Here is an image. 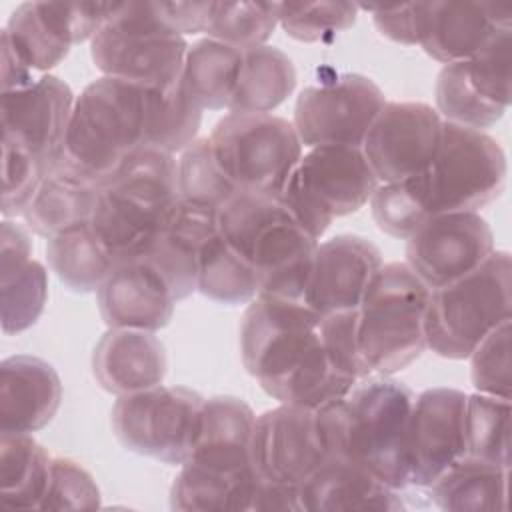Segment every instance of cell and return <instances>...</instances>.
Returning a JSON list of instances; mask_svg holds the SVG:
<instances>
[{"label": "cell", "mask_w": 512, "mask_h": 512, "mask_svg": "<svg viewBox=\"0 0 512 512\" xmlns=\"http://www.w3.org/2000/svg\"><path fill=\"white\" fill-rule=\"evenodd\" d=\"M254 422L252 408L236 396L204 400L198 434L186 462L230 476L256 472L250 452Z\"/></svg>", "instance_id": "cell-24"}, {"label": "cell", "mask_w": 512, "mask_h": 512, "mask_svg": "<svg viewBox=\"0 0 512 512\" xmlns=\"http://www.w3.org/2000/svg\"><path fill=\"white\" fill-rule=\"evenodd\" d=\"M244 48L202 38L188 46L182 84L204 110H228L242 66Z\"/></svg>", "instance_id": "cell-32"}, {"label": "cell", "mask_w": 512, "mask_h": 512, "mask_svg": "<svg viewBox=\"0 0 512 512\" xmlns=\"http://www.w3.org/2000/svg\"><path fill=\"white\" fill-rule=\"evenodd\" d=\"M118 2H24L8 18L0 42L32 72L60 64L74 44L92 40Z\"/></svg>", "instance_id": "cell-15"}, {"label": "cell", "mask_w": 512, "mask_h": 512, "mask_svg": "<svg viewBox=\"0 0 512 512\" xmlns=\"http://www.w3.org/2000/svg\"><path fill=\"white\" fill-rule=\"evenodd\" d=\"M208 140L220 172L238 194H280L302 158L294 124L270 112H228Z\"/></svg>", "instance_id": "cell-10"}, {"label": "cell", "mask_w": 512, "mask_h": 512, "mask_svg": "<svg viewBox=\"0 0 512 512\" xmlns=\"http://www.w3.org/2000/svg\"><path fill=\"white\" fill-rule=\"evenodd\" d=\"M250 452L260 482L298 490L328 456L318 410L280 404L262 412Z\"/></svg>", "instance_id": "cell-17"}, {"label": "cell", "mask_w": 512, "mask_h": 512, "mask_svg": "<svg viewBox=\"0 0 512 512\" xmlns=\"http://www.w3.org/2000/svg\"><path fill=\"white\" fill-rule=\"evenodd\" d=\"M62 382L52 364L18 354L0 364V430L30 434L58 412Z\"/></svg>", "instance_id": "cell-26"}, {"label": "cell", "mask_w": 512, "mask_h": 512, "mask_svg": "<svg viewBox=\"0 0 512 512\" xmlns=\"http://www.w3.org/2000/svg\"><path fill=\"white\" fill-rule=\"evenodd\" d=\"M178 200L174 154L142 148L98 184L90 224L116 262L136 260L148 252Z\"/></svg>", "instance_id": "cell-5"}, {"label": "cell", "mask_w": 512, "mask_h": 512, "mask_svg": "<svg viewBox=\"0 0 512 512\" xmlns=\"http://www.w3.org/2000/svg\"><path fill=\"white\" fill-rule=\"evenodd\" d=\"M506 172L504 150L490 134L444 120L432 162L406 184L428 220L436 214L478 212L502 194Z\"/></svg>", "instance_id": "cell-7"}, {"label": "cell", "mask_w": 512, "mask_h": 512, "mask_svg": "<svg viewBox=\"0 0 512 512\" xmlns=\"http://www.w3.org/2000/svg\"><path fill=\"white\" fill-rule=\"evenodd\" d=\"M414 392L390 376H366L318 410L328 456H344L394 490L410 484L408 422Z\"/></svg>", "instance_id": "cell-3"}, {"label": "cell", "mask_w": 512, "mask_h": 512, "mask_svg": "<svg viewBox=\"0 0 512 512\" xmlns=\"http://www.w3.org/2000/svg\"><path fill=\"white\" fill-rule=\"evenodd\" d=\"M260 478L254 474L228 476L202 470L194 464H180L170 488V506L174 510H252Z\"/></svg>", "instance_id": "cell-36"}, {"label": "cell", "mask_w": 512, "mask_h": 512, "mask_svg": "<svg viewBox=\"0 0 512 512\" xmlns=\"http://www.w3.org/2000/svg\"><path fill=\"white\" fill-rule=\"evenodd\" d=\"M492 252V228L478 212L436 214L406 238V264L430 290L470 274Z\"/></svg>", "instance_id": "cell-18"}, {"label": "cell", "mask_w": 512, "mask_h": 512, "mask_svg": "<svg viewBox=\"0 0 512 512\" xmlns=\"http://www.w3.org/2000/svg\"><path fill=\"white\" fill-rule=\"evenodd\" d=\"M196 290L220 304H244L258 296V274L216 230L202 244Z\"/></svg>", "instance_id": "cell-37"}, {"label": "cell", "mask_w": 512, "mask_h": 512, "mask_svg": "<svg viewBox=\"0 0 512 512\" xmlns=\"http://www.w3.org/2000/svg\"><path fill=\"white\" fill-rule=\"evenodd\" d=\"M468 358L472 362V384L476 392L510 400V320L492 328Z\"/></svg>", "instance_id": "cell-42"}, {"label": "cell", "mask_w": 512, "mask_h": 512, "mask_svg": "<svg viewBox=\"0 0 512 512\" xmlns=\"http://www.w3.org/2000/svg\"><path fill=\"white\" fill-rule=\"evenodd\" d=\"M74 100L70 86L52 74L2 92V148L22 152L50 174L64 156Z\"/></svg>", "instance_id": "cell-16"}, {"label": "cell", "mask_w": 512, "mask_h": 512, "mask_svg": "<svg viewBox=\"0 0 512 512\" xmlns=\"http://www.w3.org/2000/svg\"><path fill=\"white\" fill-rule=\"evenodd\" d=\"M512 10L494 2H426L420 46L446 64L466 60L482 50L498 32L510 30Z\"/></svg>", "instance_id": "cell-23"}, {"label": "cell", "mask_w": 512, "mask_h": 512, "mask_svg": "<svg viewBox=\"0 0 512 512\" xmlns=\"http://www.w3.org/2000/svg\"><path fill=\"white\" fill-rule=\"evenodd\" d=\"M466 398L454 388H430L414 396L408 422L410 484L428 488L468 456Z\"/></svg>", "instance_id": "cell-20"}, {"label": "cell", "mask_w": 512, "mask_h": 512, "mask_svg": "<svg viewBox=\"0 0 512 512\" xmlns=\"http://www.w3.org/2000/svg\"><path fill=\"white\" fill-rule=\"evenodd\" d=\"M98 202V184L80 176L60 160L42 180L22 218L38 236L50 238L68 228L92 222Z\"/></svg>", "instance_id": "cell-30"}, {"label": "cell", "mask_w": 512, "mask_h": 512, "mask_svg": "<svg viewBox=\"0 0 512 512\" xmlns=\"http://www.w3.org/2000/svg\"><path fill=\"white\" fill-rule=\"evenodd\" d=\"M166 368L164 344L146 330L108 328L92 352L96 382L116 396L162 384Z\"/></svg>", "instance_id": "cell-28"}, {"label": "cell", "mask_w": 512, "mask_h": 512, "mask_svg": "<svg viewBox=\"0 0 512 512\" xmlns=\"http://www.w3.org/2000/svg\"><path fill=\"white\" fill-rule=\"evenodd\" d=\"M160 18L180 36L204 32L212 16L214 2H156Z\"/></svg>", "instance_id": "cell-45"}, {"label": "cell", "mask_w": 512, "mask_h": 512, "mask_svg": "<svg viewBox=\"0 0 512 512\" xmlns=\"http://www.w3.org/2000/svg\"><path fill=\"white\" fill-rule=\"evenodd\" d=\"M100 490L94 478L70 458H52L50 478L38 510L98 508Z\"/></svg>", "instance_id": "cell-43"}, {"label": "cell", "mask_w": 512, "mask_h": 512, "mask_svg": "<svg viewBox=\"0 0 512 512\" xmlns=\"http://www.w3.org/2000/svg\"><path fill=\"white\" fill-rule=\"evenodd\" d=\"M218 234L258 274V296L304 302L318 240L280 194H236L218 208Z\"/></svg>", "instance_id": "cell-4"}, {"label": "cell", "mask_w": 512, "mask_h": 512, "mask_svg": "<svg viewBox=\"0 0 512 512\" xmlns=\"http://www.w3.org/2000/svg\"><path fill=\"white\" fill-rule=\"evenodd\" d=\"M508 470L510 468L464 456L428 486L430 498L442 510H506Z\"/></svg>", "instance_id": "cell-31"}, {"label": "cell", "mask_w": 512, "mask_h": 512, "mask_svg": "<svg viewBox=\"0 0 512 512\" xmlns=\"http://www.w3.org/2000/svg\"><path fill=\"white\" fill-rule=\"evenodd\" d=\"M188 42L174 32L156 2H118L90 40V56L104 76L170 90L182 82Z\"/></svg>", "instance_id": "cell-9"}, {"label": "cell", "mask_w": 512, "mask_h": 512, "mask_svg": "<svg viewBox=\"0 0 512 512\" xmlns=\"http://www.w3.org/2000/svg\"><path fill=\"white\" fill-rule=\"evenodd\" d=\"M300 512L400 510V490L386 486L362 464L344 456H326L298 488Z\"/></svg>", "instance_id": "cell-29"}, {"label": "cell", "mask_w": 512, "mask_h": 512, "mask_svg": "<svg viewBox=\"0 0 512 512\" xmlns=\"http://www.w3.org/2000/svg\"><path fill=\"white\" fill-rule=\"evenodd\" d=\"M178 190L182 200L210 208H222L238 194L220 172L208 136L196 138L182 150L178 160Z\"/></svg>", "instance_id": "cell-40"}, {"label": "cell", "mask_w": 512, "mask_h": 512, "mask_svg": "<svg viewBox=\"0 0 512 512\" xmlns=\"http://www.w3.org/2000/svg\"><path fill=\"white\" fill-rule=\"evenodd\" d=\"M280 2H214L206 38L238 48L266 44L278 26Z\"/></svg>", "instance_id": "cell-39"}, {"label": "cell", "mask_w": 512, "mask_h": 512, "mask_svg": "<svg viewBox=\"0 0 512 512\" xmlns=\"http://www.w3.org/2000/svg\"><path fill=\"white\" fill-rule=\"evenodd\" d=\"M430 288L406 262L382 264L356 310L364 376H392L426 350Z\"/></svg>", "instance_id": "cell-6"}, {"label": "cell", "mask_w": 512, "mask_h": 512, "mask_svg": "<svg viewBox=\"0 0 512 512\" xmlns=\"http://www.w3.org/2000/svg\"><path fill=\"white\" fill-rule=\"evenodd\" d=\"M380 250L366 238L340 234L316 246L304 302L318 314L358 310L382 266Z\"/></svg>", "instance_id": "cell-21"}, {"label": "cell", "mask_w": 512, "mask_h": 512, "mask_svg": "<svg viewBox=\"0 0 512 512\" xmlns=\"http://www.w3.org/2000/svg\"><path fill=\"white\" fill-rule=\"evenodd\" d=\"M358 4L354 2H280L278 24L298 42H326L354 26Z\"/></svg>", "instance_id": "cell-41"}, {"label": "cell", "mask_w": 512, "mask_h": 512, "mask_svg": "<svg viewBox=\"0 0 512 512\" xmlns=\"http://www.w3.org/2000/svg\"><path fill=\"white\" fill-rule=\"evenodd\" d=\"M442 122L430 104L386 102L360 146L378 182H400L424 172L440 146Z\"/></svg>", "instance_id": "cell-19"}, {"label": "cell", "mask_w": 512, "mask_h": 512, "mask_svg": "<svg viewBox=\"0 0 512 512\" xmlns=\"http://www.w3.org/2000/svg\"><path fill=\"white\" fill-rule=\"evenodd\" d=\"M216 230L218 208L180 198L166 226L142 256L162 274L176 302L196 292L200 250Z\"/></svg>", "instance_id": "cell-25"}, {"label": "cell", "mask_w": 512, "mask_h": 512, "mask_svg": "<svg viewBox=\"0 0 512 512\" xmlns=\"http://www.w3.org/2000/svg\"><path fill=\"white\" fill-rule=\"evenodd\" d=\"M98 310L108 328L156 332L164 328L176 298L162 274L146 260L116 262L108 278L96 290Z\"/></svg>", "instance_id": "cell-22"}, {"label": "cell", "mask_w": 512, "mask_h": 512, "mask_svg": "<svg viewBox=\"0 0 512 512\" xmlns=\"http://www.w3.org/2000/svg\"><path fill=\"white\" fill-rule=\"evenodd\" d=\"M0 298L2 330L16 334L30 328L44 310L48 296L46 268L32 258V242L16 222L0 226Z\"/></svg>", "instance_id": "cell-27"}, {"label": "cell", "mask_w": 512, "mask_h": 512, "mask_svg": "<svg viewBox=\"0 0 512 512\" xmlns=\"http://www.w3.org/2000/svg\"><path fill=\"white\" fill-rule=\"evenodd\" d=\"M166 90L102 76L74 100L64 164L100 184L130 154L154 148Z\"/></svg>", "instance_id": "cell-2"}, {"label": "cell", "mask_w": 512, "mask_h": 512, "mask_svg": "<svg viewBox=\"0 0 512 512\" xmlns=\"http://www.w3.org/2000/svg\"><path fill=\"white\" fill-rule=\"evenodd\" d=\"M378 184L362 148L316 146L298 160L280 196L296 220L320 240L334 218L370 202Z\"/></svg>", "instance_id": "cell-11"}, {"label": "cell", "mask_w": 512, "mask_h": 512, "mask_svg": "<svg viewBox=\"0 0 512 512\" xmlns=\"http://www.w3.org/2000/svg\"><path fill=\"white\" fill-rule=\"evenodd\" d=\"M52 456L30 436L0 432V500L8 508L38 510Z\"/></svg>", "instance_id": "cell-35"}, {"label": "cell", "mask_w": 512, "mask_h": 512, "mask_svg": "<svg viewBox=\"0 0 512 512\" xmlns=\"http://www.w3.org/2000/svg\"><path fill=\"white\" fill-rule=\"evenodd\" d=\"M296 88V68L280 48H244L238 84L228 112H272Z\"/></svg>", "instance_id": "cell-33"}, {"label": "cell", "mask_w": 512, "mask_h": 512, "mask_svg": "<svg viewBox=\"0 0 512 512\" xmlns=\"http://www.w3.org/2000/svg\"><path fill=\"white\" fill-rule=\"evenodd\" d=\"M46 260L58 280L74 292L98 290L116 266L90 222L50 236Z\"/></svg>", "instance_id": "cell-34"}, {"label": "cell", "mask_w": 512, "mask_h": 512, "mask_svg": "<svg viewBox=\"0 0 512 512\" xmlns=\"http://www.w3.org/2000/svg\"><path fill=\"white\" fill-rule=\"evenodd\" d=\"M512 260L494 250L470 274L430 290L426 310V348L448 360H464L482 338L512 320Z\"/></svg>", "instance_id": "cell-8"}, {"label": "cell", "mask_w": 512, "mask_h": 512, "mask_svg": "<svg viewBox=\"0 0 512 512\" xmlns=\"http://www.w3.org/2000/svg\"><path fill=\"white\" fill-rule=\"evenodd\" d=\"M384 104V92L368 76L338 74L298 94L292 124L302 146L360 148Z\"/></svg>", "instance_id": "cell-14"}, {"label": "cell", "mask_w": 512, "mask_h": 512, "mask_svg": "<svg viewBox=\"0 0 512 512\" xmlns=\"http://www.w3.org/2000/svg\"><path fill=\"white\" fill-rule=\"evenodd\" d=\"M510 400L476 392L466 398L468 456L510 468Z\"/></svg>", "instance_id": "cell-38"}, {"label": "cell", "mask_w": 512, "mask_h": 512, "mask_svg": "<svg viewBox=\"0 0 512 512\" xmlns=\"http://www.w3.org/2000/svg\"><path fill=\"white\" fill-rule=\"evenodd\" d=\"M204 398L184 386H152L118 396L112 430L120 444L164 464H184L192 452Z\"/></svg>", "instance_id": "cell-12"}, {"label": "cell", "mask_w": 512, "mask_h": 512, "mask_svg": "<svg viewBox=\"0 0 512 512\" xmlns=\"http://www.w3.org/2000/svg\"><path fill=\"white\" fill-rule=\"evenodd\" d=\"M358 10L372 14L378 32L398 44H420L426 22V2L410 4H358Z\"/></svg>", "instance_id": "cell-44"}, {"label": "cell", "mask_w": 512, "mask_h": 512, "mask_svg": "<svg viewBox=\"0 0 512 512\" xmlns=\"http://www.w3.org/2000/svg\"><path fill=\"white\" fill-rule=\"evenodd\" d=\"M246 372L280 404L322 408L366 378L356 310L318 314L304 302L256 296L240 324Z\"/></svg>", "instance_id": "cell-1"}, {"label": "cell", "mask_w": 512, "mask_h": 512, "mask_svg": "<svg viewBox=\"0 0 512 512\" xmlns=\"http://www.w3.org/2000/svg\"><path fill=\"white\" fill-rule=\"evenodd\" d=\"M510 66V30H502L474 56L440 70L436 112L476 130L494 126L510 106Z\"/></svg>", "instance_id": "cell-13"}]
</instances>
